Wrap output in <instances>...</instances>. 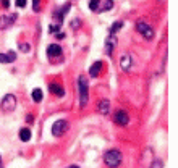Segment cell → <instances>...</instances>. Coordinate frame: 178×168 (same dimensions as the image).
Returning <instances> with one entry per match:
<instances>
[{"mask_svg":"<svg viewBox=\"0 0 178 168\" xmlns=\"http://www.w3.org/2000/svg\"><path fill=\"white\" fill-rule=\"evenodd\" d=\"M78 91H79V107L84 108L89 102V82L86 76H79L78 78Z\"/></svg>","mask_w":178,"mask_h":168,"instance_id":"1","label":"cell"},{"mask_svg":"<svg viewBox=\"0 0 178 168\" xmlns=\"http://www.w3.org/2000/svg\"><path fill=\"white\" fill-rule=\"evenodd\" d=\"M104 162L109 168H118L120 163H121V152L117 150V149H112V150L105 152Z\"/></svg>","mask_w":178,"mask_h":168,"instance_id":"2","label":"cell"},{"mask_svg":"<svg viewBox=\"0 0 178 168\" xmlns=\"http://www.w3.org/2000/svg\"><path fill=\"white\" fill-rule=\"evenodd\" d=\"M0 107H2V111H5V113H12V111L16 108V97L13 94H7L2 99Z\"/></svg>","mask_w":178,"mask_h":168,"instance_id":"3","label":"cell"},{"mask_svg":"<svg viewBox=\"0 0 178 168\" xmlns=\"http://www.w3.org/2000/svg\"><path fill=\"white\" fill-rule=\"evenodd\" d=\"M136 29H138L139 34H141L144 39H147V40H151L152 37H154V29L147 24V23H144V21H141V20L136 23Z\"/></svg>","mask_w":178,"mask_h":168,"instance_id":"4","label":"cell"},{"mask_svg":"<svg viewBox=\"0 0 178 168\" xmlns=\"http://www.w3.org/2000/svg\"><path fill=\"white\" fill-rule=\"evenodd\" d=\"M67 129H68V121L67 120H58V121H55L54 126H52V134L55 137H60L67 133Z\"/></svg>","mask_w":178,"mask_h":168,"instance_id":"5","label":"cell"},{"mask_svg":"<svg viewBox=\"0 0 178 168\" xmlns=\"http://www.w3.org/2000/svg\"><path fill=\"white\" fill-rule=\"evenodd\" d=\"M114 121L118 126H126V124H128V121H130V116H128V113H126L125 110H118L115 113V116H114Z\"/></svg>","mask_w":178,"mask_h":168,"instance_id":"6","label":"cell"},{"mask_svg":"<svg viewBox=\"0 0 178 168\" xmlns=\"http://www.w3.org/2000/svg\"><path fill=\"white\" fill-rule=\"evenodd\" d=\"M47 57L50 60H55L58 57H62V47L58 44H50L47 47Z\"/></svg>","mask_w":178,"mask_h":168,"instance_id":"7","label":"cell"},{"mask_svg":"<svg viewBox=\"0 0 178 168\" xmlns=\"http://www.w3.org/2000/svg\"><path fill=\"white\" fill-rule=\"evenodd\" d=\"M16 15H3L0 16V29H7V27L13 26V23L16 21Z\"/></svg>","mask_w":178,"mask_h":168,"instance_id":"8","label":"cell"},{"mask_svg":"<svg viewBox=\"0 0 178 168\" xmlns=\"http://www.w3.org/2000/svg\"><path fill=\"white\" fill-rule=\"evenodd\" d=\"M131 65H133V60H131V55L128 53H123L120 57V68L123 71H130L131 69Z\"/></svg>","mask_w":178,"mask_h":168,"instance_id":"9","label":"cell"},{"mask_svg":"<svg viewBox=\"0 0 178 168\" xmlns=\"http://www.w3.org/2000/svg\"><path fill=\"white\" fill-rule=\"evenodd\" d=\"M49 91L52 92L54 95H58V97H63L65 95V91H63V87L60 86V84H57V82H52L49 86Z\"/></svg>","mask_w":178,"mask_h":168,"instance_id":"10","label":"cell"},{"mask_svg":"<svg viewBox=\"0 0 178 168\" xmlns=\"http://www.w3.org/2000/svg\"><path fill=\"white\" fill-rule=\"evenodd\" d=\"M101 69H102V62L92 63V66L89 68V76H91V78H97L101 74Z\"/></svg>","mask_w":178,"mask_h":168,"instance_id":"11","label":"cell"},{"mask_svg":"<svg viewBox=\"0 0 178 168\" xmlns=\"http://www.w3.org/2000/svg\"><path fill=\"white\" fill-rule=\"evenodd\" d=\"M15 58H16V53L15 52H7V53H0V63H12V62H15Z\"/></svg>","mask_w":178,"mask_h":168,"instance_id":"12","label":"cell"},{"mask_svg":"<svg viewBox=\"0 0 178 168\" xmlns=\"http://www.w3.org/2000/svg\"><path fill=\"white\" fill-rule=\"evenodd\" d=\"M68 10H70V3H67V5H65V7L62 8V10H55V18L58 20V24L63 21V16L67 15V11H68Z\"/></svg>","mask_w":178,"mask_h":168,"instance_id":"13","label":"cell"},{"mask_svg":"<svg viewBox=\"0 0 178 168\" xmlns=\"http://www.w3.org/2000/svg\"><path fill=\"white\" fill-rule=\"evenodd\" d=\"M99 111L102 115H109V111H110V102L109 100H101L99 102Z\"/></svg>","mask_w":178,"mask_h":168,"instance_id":"14","label":"cell"},{"mask_svg":"<svg viewBox=\"0 0 178 168\" xmlns=\"http://www.w3.org/2000/svg\"><path fill=\"white\" fill-rule=\"evenodd\" d=\"M20 139L23 142H28L31 139V129H28V128H23L21 131H20Z\"/></svg>","mask_w":178,"mask_h":168,"instance_id":"15","label":"cell"},{"mask_svg":"<svg viewBox=\"0 0 178 168\" xmlns=\"http://www.w3.org/2000/svg\"><path fill=\"white\" fill-rule=\"evenodd\" d=\"M101 2L102 0H89V10L91 11H97L101 7Z\"/></svg>","mask_w":178,"mask_h":168,"instance_id":"16","label":"cell"},{"mask_svg":"<svg viewBox=\"0 0 178 168\" xmlns=\"http://www.w3.org/2000/svg\"><path fill=\"white\" fill-rule=\"evenodd\" d=\"M112 7H114V0H104V5L99 7L97 11H107V10H110Z\"/></svg>","mask_w":178,"mask_h":168,"instance_id":"17","label":"cell"},{"mask_svg":"<svg viewBox=\"0 0 178 168\" xmlns=\"http://www.w3.org/2000/svg\"><path fill=\"white\" fill-rule=\"evenodd\" d=\"M121 27H123V23H121V21H115L114 24H112V27H110V34H115V32L118 29H121Z\"/></svg>","mask_w":178,"mask_h":168,"instance_id":"18","label":"cell"},{"mask_svg":"<svg viewBox=\"0 0 178 168\" xmlns=\"http://www.w3.org/2000/svg\"><path fill=\"white\" fill-rule=\"evenodd\" d=\"M32 100H34V102H41L42 100V91L41 89H34V91H32Z\"/></svg>","mask_w":178,"mask_h":168,"instance_id":"19","label":"cell"},{"mask_svg":"<svg viewBox=\"0 0 178 168\" xmlns=\"http://www.w3.org/2000/svg\"><path fill=\"white\" fill-rule=\"evenodd\" d=\"M149 168H163V162L157 158V160H154L151 165H149Z\"/></svg>","mask_w":178,"mask_h":168,"instance_id":"20","label":"cell"},{"mask_svg":"<svg viewBox=\"0 0 178 168\" xmlns=\"http://www.w3.org/2000/svg\"><path fill=\"white\" fill-rule=\"evenodd\" d=\"M32 10L34 11L41 10V0H32Z\"/></svg>","mask_w":178,"mask_h":168,"instance_id":"21","label":"cell"},{"mask_svg":"<svg viewBox=\"0 0 178 168\" xmlns=\"http://www.w3.org/2000/svg\"><path fill=\"white\" fill-rule=\"evenodd\" d=\"M20 50H23V52H29L31 45L29 44H20Z\"/></svg>","mask_w":178,"mask_h":168,"instance_id":"22","label":"cell"},{"mask_svg":"<svg viewBox=\"0 0 178 168\" xmlns=\"http://www.w3.org/2000/svg\"><path fill=\"white\" fill-rule=\"evenodd\" d=\"M16 7L25 8V7H26V0H16Z\"/></svg>","mask_w":178,"mask_h":168,"instance_id":"23","label":"cell"},{"mask_svg":"<svg viewBox=\"0 0 178 168\" xmlns=\"http://www.w3.org/2000/svg\"><path fill=\"white\" fill-rule=\"evenodd\" d=\"M55 31H60V26H55V24H52V26H50V32H55Z\"/></svg>","mask_w":178,"mask_h":168,"instance_id":"24","label":"cell"},{"mask_svg":"<svg viewBox=\"0 0 178 168\" xmlns=\"http://www.w3.org/2000/svg\"><path fill=\"white\" fill-rule=\"evenodd\" d=\"M26 121H28V123H32V121H34V118H32V115H28V116H26Z\"/></svg>","mask_w":178,"mask_h":168,"instance_id":"25","label":"cell"},{"mask_svg":"<svg viewBox=\"0 0 178 168\" xmlns=\"http://www.w3.org/2000/svg\"><path fill=\"white\" fill-rule=\"evenodd\" d=\"M78 24H79V21H78V20H74V21H73V29H76Z\"/></svg>","mask_w":178,"mask_h":168,"instance_id":"26","label":"cell"},{"mask_svg":"<svg viewBox=\"0 0 178 168\" xmlns=\"http://www.w3.org/2000/svg\"><path fill=\"white\" fill-rule=\"evenodd\" d=\"M67 168H79L78 165H70V166H67Z\"/></svg>","mask_w":178,"mask_h":168,"instance_id":"27","label":"cell"},{"mask_svg":"<svg viewBox=\"0 0 178 168\" xmlns=\"http://www.w3.org/2000/svg\"><path fill=\"white\" fill-rule=\"evenodd\" d=\"M0 168H2V157H0Z\"/></svg>","mask_w":178,"mask_h":168,"instance_id":"28","label":"cell"}]
</instances>
